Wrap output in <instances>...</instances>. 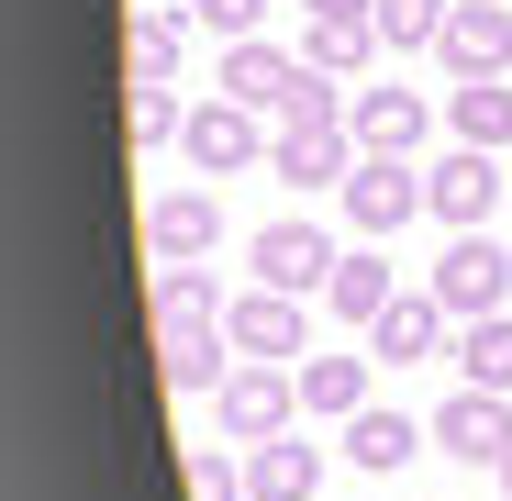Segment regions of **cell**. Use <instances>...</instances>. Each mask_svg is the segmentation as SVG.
<instances>
[{
	"mask_svg": "<svg viewBox=\"0 0 512 501\" xmlns=\"http://www.w3.org/2000/svg\"><path fill=\"white\" fill-rule=\"evenodd\" d=\"M301 78H312V56H301V45L245 34V45H223V78H212V90H223V101H245V112H290Z\"/></svg>",
	"mask_w": 512,
	"mask_h": 501,
	"instance_id": "cell-9",
	"label": "cell"
},
{
	"mask_svg": "<svg viewBox=\"0 0 512 501\" xmlns=\"http://www.w3.org/2000/svg\"><path fill=\"white\" fill-rule=\"evenodd\" d=\"M457 390H512V312H479V323H457Z\"/></svg>",
	"mask_w": 512,
	"mask_h": 501,
	"instance_id": "cell-21",
	"label": "cell"
},
{
	"mask_svg": "<svg viewBox=\"0 0 512 501\" xmlns=\"http://www.w3.org/2000/svg\"><path fill=\"white\" fill-rule=\"evenodd\" d=\"M334 201H346L357 245H379V234H401V223L423 212V167H412V156H357V167H346V190H334Z\"/></svg>",
	"mask_w": 512,
	"mask_h": 501,
	"instance_id": "cell-4",
	"label": "cell"
},
{
	"mask_svg": "<svg viewBox=\"0 0 512 501\" xmlns=\"http://www.w3.org/2000/svg\"><path fill=\"white\" fill-rule=\"evenodd\" d=\"M234 368H245V357H234L223 312H179V323H156V379L179 390V401H190V390H223Z\"/></svg>",
	"mask_w": 512,
	"mask_h": 501,
	"instance_id": "cell-5",
	"label": "cell"
},
{
	"mask_svg": "<svg viewBox=\"0 0 512 501\" xmlns=\"http://www.w3.org/2000/svg\"><path fill=\"white\" fill-rule=\"evenodd\" d=\"M435 56H446V78H512V0H457Z\"/></svg>",
	"mask_w": 512,
	"mask_h": 501,
	"instance_id": "cell-11",
	"label": "cell"
},
{
	"mask_svg": "<svg viewBox=\"0 0 512 501\" xmlns=\"http://www.w3.org/2000/svg\"><path fill=\"white\" fill-rule=\"evenodd\" d=\"M323 301H334V312H346L357 334H368V323H379V312L401 301V279L379 268V245H346V257H334V290H323Z\"/></svg>",
	"mask_w": 512,
	"mask_h": 501,
	"instance_id": "cell-19",
	"label": "cell"
},
{
	"mask_svg": "<svg viewBox=\"0 0 512 501\" xmlns=\"http://www.w3.org/2000/svg\"><path fill=\"white\" fill-rule=\"evenodd\" d=\"M190 23H201V34H223V45H245L256 23H268V0H190Z\"/></svg>",
	"mask_w": 512,
	"mask_h": 501,
	"instance_id": "cell-28",
	"label": "cell"
},
{
	"mask_svg": "<svg viewBox=\"0 0 512 501\" xmlns=\"http://www.w3.org/2000/svg\"><path fill=\"white\" fill-rule=\"evenodd\" d=\"M179 56H190V12L134 0V23H123V78H145V90H179Z\"/></svg>",
	"mask_w": 512,
	"mask_h": 501,
	"instance_id": "cell-15",
	"label": "cell"
},
{
	"mask_svg": "<svg viewBox=\"0 0 512 501\" xmlns=\"http://www.w3.org/2000/svg\"><path fill=\"white\" fill-rule=\"evenodd\" d=\"M268 167H279L290 190H346L357 134H346V123H279V134H268Z\"/></svg>",
	"mask_w": 512,
	"mask_h": 501,
	"instance_id": "cell-12",
	"label": "cell"
},
{
	"mask_svg": "<svg viewBox=\"0 0 512 501\" xmlns=\"http://www.w3.org/2000/svg\"><path fill=\"white\" fill-rule=\"evenodd\" d=\"M179 156L201 167V179H234V167H268V112H245V101H190V123H179Z\"/></svg>",
	"mask_w": 512,
	"mask_h": 501,
	"instance_id": "cell-2",
	"label": "cell"
},
{
	"mask_svg": "<svg viewBox=\"0 0 512 501\" xmlns=\"http://www.w3.org/2000/svg\"><path fill=\"white\" fill-rule=\"evenodd\" d=\"M301 56H312L323 78H368V56H379V23H312V34H301Z\"/></svg>",
	"mask_w": 512,
	"mask_h": 501,
	"instance_id": "cell-23",
	"label": "cell"
},
{
	"mask_svg": "<svg viewBox=\"0 0 512 501\" xmlns=\"http://www.w3.org/2000/svg\"><path fill=\"white\" fill-rule=\"evenodd\" d=\"M423 290H435L457 323H479V312L512 301V257H501L490 234H446V257H435V279H423Z\"/></svg>",
	"mask_w": 512,
	"mask_h": 501,
	"instance_id": "cell-6",
	"label": "cell"
},
{
	"mask_svg": "<svg viewBox=\"0 0 512 501\" xmlns=\"http://www.w3.org/2000/svg\"><path fill=\"white\" fill-rule=\"evenodd\" d=\"M346 134H357V156H412L423 134H435V101H423V90H357L346 101Z\"/></svg>",
	"mask_w": 512,
	"mask_h": 501,
	"instance_id": "cell-14",
	"label": "cell"
},
{
	"mask_svg": "<svg viewBox=\"0 0 512 501\" xmlns=\"http://www.w3.org/2000/svg\"><path fill=\"white\" fill-rule=\"evenodd\" d=\"M490 479H501V501H512V457H501V468H490Z\"/></svg>",
	"mask_w": 512,
	"mask_h": 501,
	"instance_id": "cell-30",
	"label": "cell"
},
{
	"mask_svg": "<svg viewBox=\"0 0 512 501\" xmlns=\"http://www.w3.org/2000/svg\"><path fill=\"white\" fill-rule=\"evenodd\" d=\"M212 234H223V201H212V190H156V201H145V257H156V268H201Z\"/></svg>",
	"mask_w": 512,
	"mask_h": 501,
	"instance_id": "cell-10",
	"label": "cell"
},
{
	"mask_svg": "<svg viewBox=\"0 0 512 501\" xmlns=\"http://www.w3.org/2000/svg\"><path fill=\"white\" fill-rule=\"evenodd\" d=\"M435 457L501 468V457H512V390H446V412H435Z\"/></svg>",
	"mask_w": 512,
	"mask_h": 501,
	"instance_id": "cell-8",
	"label": "cell"
},
{
	"mask_svg": "<svg viewBox=\"0 0 512 501\" xmlns=\"http://www.w3.org/2000/svg\"><path fill=\"white\" fill-rule=\"evenodd\" d=\"M179 312H223L212 301V268H156V323H179Z\"/></svg>",
	"mask_w": 512,
	"mask_h": 501,
	"instance_id": "cell-27",
	"label": "cell"
},
{
	"mask_svg": "<svg viewBox=\"0 0 512 501\" xmlns=\"http://www.w3.org/2000/svg\"><path fill=\"white\" fill-rule=\"evenodd\" d=\"M179 490H190V501H256V490H245V446H234V457H223V446H190Z\"/></svg>",
	"mask_w": 512,
	"mask_h": 501,
	"instance_id": "cell-26",
	"label": "cell"
},
{
	"mask_svg": "<svg viewBox=\"0 0 512 501\" xmlns=\"http://www.w3.org/2000/svg\"><path fill=\"white\" fill-rule=\"evenodd\" d=\"M245 490L256 501H312L323 490V446H290V435L279 446H245Z\"/></svg>",
	"mask_w": 512,
	"mask_h": 501,
	"instance_id": "cell-20",
	"label": "cell"
},
{
	"mask_svg": "<svg viewBox=\"0 0 512 501\" xmlns=\"http://www.w3.org/2000/svg\"><path fill=\"white\" fill-rule=\"evenodd\" d=\"M223 334H234V357L290 368V357H301V301H290V290H245V301H223Z\"/></svg>",
	"mask_w": 512,
	"mask_h": 501,
	"instance_id": "cell-16",
	"label": "cell"
},
{
	"mask_svg": "<svg viewBox=\"0 0 512 501\" xmlns=\"http://www.w3.org/2000/svg\"><path fill=\"white\" fill-rule=\"evenodd\" d=\"M212 412H223V435H234V446H279V435H290V412H301V368L245 357V368L212 390Z\"/></svg>",
	"mask_w": 512,
	"mask_h": 501,
	"instance_id": "cell-1",
	"label": "cell"
},
{
	"mask_svg": "<svg viewBox=\"0 0 512 501\" xmlns=\"http://www.w3.org/2000/svg\"><path fill=\"white\" fill-rule=\"evenodd\" d=\"M423 435H435V424H412V412H346V468L357 479H390V468L423 457Z\"/></svg>",
	"mask_w": 512,
	"mask_h": 501,
	"instance_id": "cell-17",
	"label": "cell"
},
{
	"mask_svg": "<svg viewBox=\"0 0 512 501\" xmlns=\"http://www.w3.org/2000/svg\"><path fill=\"white\" fill-rule=\"evenodd\" d=\"M179 123H190L179 90H145V78H123V134H134V145H179Z\"/></svg>",
	"mask_w": 512,
	"mask_h": 501,
	"instance_id": "cell-24",
	"label": "cell"
},
{
	"mask_svg": "<svg viewBox=\"0 0 512 501\" xmlns=\"http://www.w3.org/2000/svg\"><path fill=\"white\" fill-rule=\"evenodd\" d=\"M446 134L479 145V156H501L512 145V78H446Z\"/></svg>",
	"mask_w": 512,
	"mask_h": 501,
	"instance_id": "cell-18",
	"label": "cell"
},
{
	"mask_svg": "<svg viewBox=\"0 0 512 501\" xmlns=\"http://www.w3.org/2000/svg\"><path fill=\"white\" fill-rule=\"evenodd\" d=\"M312 23H379V0H301Z\"/></svg>",
	"mask_w": 512,
	"mask_h": 501,
	"instance_id": "cell-29",
	"label": "cell"
},
{
	"mask_svg": "<svg viewBox=\"0 0 512 501\" xmlns=\"http://www.w3.org/2000/svg\"><path fill=\"white\" fill-rule=\"evenodd\" d=\"M501 190H512L501 156H479V145H446L435 167H423V212H435L446 234H479V223L501 212Z\"/></svg>",
	"mask_w": 512,
	"mask_h": 501,
	"instance_id": "cell-3",
	"label": "cell"
},
{
	"mask_svg": "<svg viewBox=\"0 0 512 501\" xmlns=\"http://www.w3.org/2000/svg\"><path fill=\"white\" fill-rule=\"evenodd\" d=\"M446 12H457V0H379V45H390V56L446 45Z\"/></svg>",
	"mask_w": 512,
	"mask_h": 501,
	"instance_id": "cell-25",
	"label": "cell"
},
{
	"mask_svg": "<svg viewBox=\"0 0 512 501\" xmlns=\"http://www.w3.org/2000/svg\"><path fill=\"white\" fill-rule=\"evenodd\" d=\"M368 346H379L390 368H423V357H446V346H457V312H446L435 290H401V301L368 323Z\"/></svg>",
	"mask_w": 512,
	"mask_h": 501,
	"instance_id": "cell-13",
	"label": "cell"
},
{
	"mask_svg": "<svg viewBox=\"0 0 512 501\" xmlns=\"http://www.w3.org/2000/svg\"><path fill=\"white\" fill-rule=\"evenodd\" d=\"M301 412H334V424L368 412V368H357V357H312V368H301Z\"/></svg>",
	"mask_w": 512,
	"mask_h": 501,
	"instance_id": "cell-22",
	"label": "cell"
},
{
	"mask_svg": "<svg viewBox=\"0 0 512 501\" xmlns=\"http://www.w3.org/2000/svg\"><path fill=\"white\" fill-rule=\"evenodd\" d=\"M334 257H346V245H334L323 223H268L256 234V290H290V301H312V290H334Z\"/></svg>",
	"mask_w": 512,
	"mask_h": 501,
	"instance_id": "cell-7",
	"label": "cell"
}]
</instances>
